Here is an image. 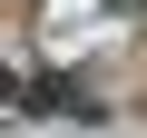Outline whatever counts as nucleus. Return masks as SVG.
Listing matches in <instances>:
<instances>
[{"label": "nucleus", "mask_w": 147, "mask_h": 138, "mask_svg": "<svg viewBox=\"0 0 147 138\" xmlns=\"http://www.w3.org/2000/svg\"><path fill=\"white\" fill-rule=\"evenodd\" d=\"M10 99H20V79H10V69H0V109H10Z\"/></svg>", "instance_id": "obj_1"}]
</instances>
